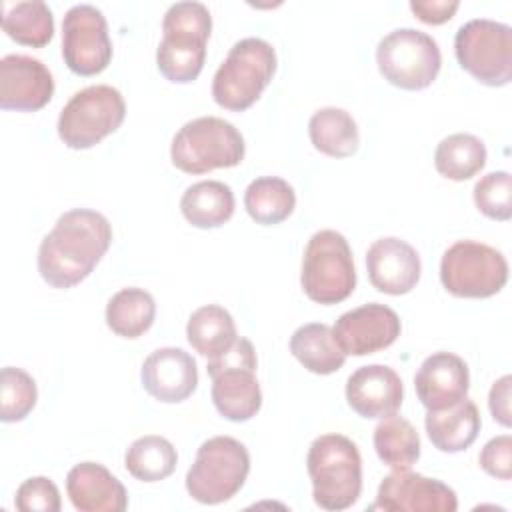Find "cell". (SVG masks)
Returning <instances> with one entry per match:
<instances>
[{
    "label": "cell",
    "mask_w": 512,
    "mask_h": 512,
    "mask_svg": "<svg viewBox=\"0 0 512 512\" xmlns=\"http://www.w3.org/2000/svg\"><path fill=\"white\" fill-rule=\"evenodd\" d=\"M404 400L402 378L386 364H368L346 380V402L362 418L382 420L400 410Z\"/></svg>",
    "instance_id": "obj_18"
},
{
    "label": "cell",
    "mask_w": 512,
    "mask_h": 512,
    "mask_svg": "<svg viewBox=\"0 0 512 512\" xmlns=\"http://www.w3.org/2000/svg\"><path fill=\"white\" fill-rule=\"evenodd\" d=\"M106 326L122 338L134 340L150 330L156 318V302L138 286L118 290L106 304Z\"/></svg>",
    "instance_id": "obj_26"
},
{
    "label": "cell",
    "mask_w": 512,
    "mask_h": 512,
    "mask_svg": "<svg viewBox=\"0 0 512 512\" xmlns=\"http://www.w3.org/2000/svg\"><path fill=\"white\" fill-rule=\"evenodd\" d=\"M244 152L246 144L240 130L218 116H200L186 122L170 144L172 164L186 174L238 166Z\"/></svg>",
    "instance_id": "obj_5"
},
{
    "label": "cell",
    "mask_w": 512,
    "mask_h": 512,
    "mask_svg": "<svg viewBox=\"0 0 512 512\" xmlns=\"http://www.w3.org/2000/svg\"><path fill=\"white\" fill-rule=\"evenodd\" d=\"M54 94V78L48 66L26 54H6L0 60V108L36 112Z\"/></svg>",
    "instance_id": "obj_15"
},
{
    "label": "cell",
    "mask_w": 512,
    "mask_h": 512,
    "mask_svg": "<svg viewBox=\"0 0 512 512\" xmlns=\"http://www.w3.org/2000/svg\"><path fill=\"white\" fill-rule=\"evenodd\" d=\"M374 450L392 470H406L420 458V436L402 416H386L374 428Z\"/></svg>",
    "instance_id": "obj_32"
},
{
    "label": "cell",
    "mask_w": 512,
    "mask_h": 512,
    "mask_svg": "<svg viewBox=\"0 0 512 512\" xmlns=\"http://www.w3.org/2000/svg\"><path fill=\"white\" fill-rule=\"evenodd\" d=\"M370 284L384 294H408L420 280L422 262L412 244L396 236L378 238L366 252Z\"/></svg>",
    "instance_id": "obj_17"
},
{
    "label": "cell",
    "mask_w": 512,
    "mask_h": 512,
    "mask_svg": "<svg viewBox=\"0 0 512 512\" xmlns=\"http://www.w3.org/2000/svg\"><path fill=\"white\" fill-rule=\"evenodd\" d=\"M510 382H512V378L508 374L498 378L492 384L490 394H488L490 414L504 428H510V424H512V418H510Z\"/></svg>",
    "instance_id": "obj_39"
},
{
    "label": "cell",
    "mask_w": 512,
    "mask_h": 512,
    "mask_svg": "<svg viewBox=\"0 0 512 512\" xmlns=\"http://www.w3.org/2000/svg\"><path fill=\"white\" fill-rule=\"evenodd\" d=\"M440 282L456 298H490L508 282L504 254L478 240H456L440 260Z\"/></svg>",
    "instance_id": "obj_9"
},
{
    "label": "cell",
    "mask_w": 512,
    "mask_h": 512,
    "mask_svg": "<svg viewBox=\"0 0 512 512\" xmlns=\"http://www.w3.org/2000/svg\"><path fill=\"white\" fill-rule=\"evenodd\" d=\"M414 388L426 410H444L468 396V364L452 352H434L420 364L414 376Z\"/></svg>",
    "instance_id": "obj_19"
},
{
    "label": "cell",
    "mask_w": 512,
    "mask_h": 512,
    "mask_svg": "<svg viewBox=\"0 0 512 512\" xmlns=\"http://www.w3.org/2000/svg\"><path fill=\"white\" fill-rule=\"evenodd\" d=\"M308 136L312 146L330 158H348L360 146L356 120L336 106L320 108L310 116Z\"/></svg>",
    "instance_id": "obj_25"
},
{
    "label": "cell",
    "mask_w": 512,
    "mask_h": 512,
    "mask_svg": "<svg viewBox=\"0 0 512 512\" xmlns=\"http://www.w3.org/2000/svg\"><path fill=\"white\" fill-rule=\"evenodd\" d=\"M486 156V146L478 136L456 132L438 142L434 150V166L440 176L464 182L484 168Z\"/></svg>",
    "instance_id": "obj_29"
},
{
    "label": "cell",
    "mask_w": 512,
    "mask_h": 512,
    "mask_svg": "<svg viewBox=\"0 0 512 512\" xmlns=\"http://www.w3.org/2000/svg\"><path fill=\"white\" fill-rule=\"evenodd\" d=\"M210 32L212 16L202 2L172 4L162 18V40L156 48L160 74L174 84L196 80L204 68Z\"/></svg>",
    "instance_id": "obj_2"
},
{
    "label": "cell",
    "mask_w": 512,
    "mask_h": 512,
    "mask_svg": "<svg viewBox=\"0 0 512 512\" xmlns=\"http://www.w3.org/2000/svg\"><path fill=\"white\" fill-rule=\"evenodd\" d=\"M276 64L270 42L256 36L238 40L212 78L214 102L232 112L250 108L272 82Z\"/></svg>",
    "instance_id": "obj_4"
},
{
    "label": "cell",
    "mask_w": 512,
    "mask_h": 512,
    "mask_svg": "<svg viewBox=\"0 0 512 512\" xmlns=\"http://www.w3.org/2000/svg\"><path fill=\"white\" fill-rule=\"evenodd\" d=\"M458 64L484 86H506L512 80V28L490 18L462 24L454 36Z\"/></svg>",
    "instance_id": "obj_11"
},
{
    "label": "cell",
    "mask_w": 512,
    "mask_h": 512,
    "mask_svg": "<svg viewBox=\"0 0 512 512\" xmlns=\"http://www.w3.org/2000/svg\"><path fill=\"white\" fill-rule=\"evenodd\" d=\"M482 420L478 406L466 396L450 408L428 410L424 418V428L440 452L456 454L470 448L480 432Z\"/></svg>",
    "instance_id": "obj_22"
},
{
    "label": "cell",
    "mask_w": 512,
    "mask_h": 512,
    "mask_svg": "<svg viewBox=\"0 0 512 512\" xmlns=\"http://www.w3.org/2000/svg\"><path fill=\"white\" fill-rule=\"evenodd\" d=\"M126 116V102L118 88L92 84L64 104L58 116V136L72 150H88L116 132Z\"/></svg>",
    "instance_id": "obj_8"
},
{
    "label": "cell",
    "mask_w": 512,
    "mask_h": 512,
    "mask_svg": "<svg viewBox=\"0 0 512 512\" xmlns=\"http://www.w3.org/2000/svg\"><path fill=\"white\" fill-rule=\"evenodd\" d=\"M300 284L304 294L318 304L330 306L346 300L356 288V268L348 240L336 230H318L310 236Z\"/></svg>",
    "instance_id": "obj_7"
},
{
    "label": "cell",
    "mask_w": 512,
    "mask_h": 512,
    "mask_svg": "<svg viewBox=\"0 0 512 512\" xmlns=\"http://www.w3.org/2000/svg\"><path fill=\"white\" fill-rule=\"evenodd\" d=\"M312 498L322 510H346L362 492V458L358 446L344 434H322L306 454Z\"/></svg>",
    "instance_id": "obj_3"
},
{
    "label": "cell",
    "mask_w": 512,
    "mask_h": 512,
    "mask_svg": "<svg viewBox=\"0 0 512 512\" xmlns=\"http://www.w3.org/2000/svg\"><path fill=\"white\" fill-rule=\"evenodd\" d=\"M458 6V0H410V10L414 16L420 22L434 26L448 22L456 14Z\"/></svg>",
    "instance_id": "obj_38"
},
{
    "label": "cell",
    "mask_w": 512,
    "mask_h": 512,
    "mask_svg": "<svg viewBox=\"0 0 512 512\" xmlns=\"http://www.w3.org/2000/svg\"><path fill=\"white\" fill-rule=\"evenodd\" d=\"M176 464V448L170 440L158 434H146L136 438L124 454V466L128 474L148 484L168 478L176 470Z\"/></svg>",
    "instance_id": "obj_31"
},
{
    "label": "cell",
    "mask_w": 512,
    "mask_h": 512,
    "mask_svg": "<svg viewBox=\"0 0 512 512\" xmlns=\"http://www.w3.org/2000/svg\"><path fill=\"white\" fill-rule=\"evenodd\" d=\"M480 468L498 480H510L512 478V436L500 434L496 438H490L480 456H478Z\"/></svg>",
    "instance_id": "obj_36"
},
{
    "label": "cell",
    "mask_w": 512,
    "mask_h": 512,
    "mask_svg": "<svg viewBox=\"0 0 512 512\" xmlns=\"http://www.w3.org/2000/svg\"><path fill=\"white\" fill-rule=\"evenodd\" d=\"M250 472L246 446L232 436H212L196 450L186 472V490L200 504H222L234 498Z\"/></svg>",
    "instance_id": "obj_6"
},
{
    "label": "cell",
    "mask_w": 512,
    "mask_h": 512,
    "mask_svg": "<svg viewBox=\"0 0 512 512\" xmlns=\"http://www.w3.org/2000/svg\"><path fill=\"white\" fill-rule=\"evenodd\" d=\"M212 378V402L220 416L230 422H246L262 406V390L256 368H224Z\"/></svg>",
    "instance_id": "obj_21"
},
{
    "label": "cell",
    "mask_w": 512,
    "mask_h": 512,
    "mask_svg": "<svg viewBox=\"0 0 512 512\" xmlns=\"http://www.w3.org/2000/svg\"><path fill=\"white\" fill-rule=\"evenodd\" d=\"M234 192L220 180H200L180 198L182 216L196 228L208 230L228 222L234 214Z\"/></svg>",
    "instance_id": "obj_23"
},
{
    "label": "cell",
    "mask_w": 512,
    "mask_h": 512,
    "mask_svg": "<svg viewBox=\"0 0 512 512\" xmlns=\"http://www.w3.org/2000/svg\"><path fill=\"white\" fill-rule=\"evenodd\" d=\"M402 324L398 314L380 302H368L344 312L334 322V338L348 356L380 352L396 342Z\"/></svg>",
    "instance_id": "obj_14"
},
{
    "label": "cell",
    "mask_w": 512,
    "mask_h": 512,
    "mask_svg": "<svg viewBox=\"0 0 512 512\" xmlns=\"http://www.w3.org/2000/svg\"><path fill=\"white\" fill-rule=\"evenodd\" d=\"M66 492L80 512H124L128 494L124 484L100 462H80L66 476Z\"/></svg>",
    "instance_id": "obj_20"
},
{
    "label": "cell",
    "mask_w": 512,
    "mask_h": 512,
    "mask_svg": "<svg viewBox=\"0 0 512 512\" xmlns=\"http://www.w3.org/2000/svg\"><path fill=\"white\" fill-rule=\"evenodd\" d=\"M62 58L68 70L78 76H96L108 68L112 40L100 8L92 4L68 8L62 20Z\"/></svg>",
    "instance_id": "obj_12"
},
{
    "label": "cell",
    "mask_w": 512,
    "mask_h": 512,
    "mask_svg": "<svg viewBox=\"0 0 512 512\" xmlns=\"http://www.w3.org/2000/svg\"><path fill=\"white\" fill-rule=\"evenodd\" d=\"M2 30L22 46L42 48L54 36V16L42 0L16 2L2 6Z\"/></svg>",
    "instance_id": "obj_30"
},
{
    "label": "cell",
    "mask_w": 512,
    "mask_h": 512,
    "mask_svg": "<svg viewBox=\"0 0 512 512\" xmlns=\"http://www.w3.org/2000/svg\"><path fill=\"white\" fill-rule=\"evenodd\" d=\"M186 338L200 356L210 360L230 348L238 334L234 318L226 308L218 304H206L190 314L186 324Z\"/></svg>",
    "instance_id": "obj_27"
},
{
    "label": "cell",
    "mask_w": 512,
    "mask_h": 512,
    "mask_svg": "<svg viewBox=\"0 0 512 512\" xmlns=\"http://www.w3.org/2000/svg\"><path fill=\"white\" fill-rule=\"evenodd\" d=\"M142 388L158 402L178 404L198 386V366L184 348L164 346L146 356L140 368Z\"/></svg>",
    "instance_id": "obj_16"
},
{
    "label": "cell",
    "mask_w": 512,
    "mask_h": 512,
    "mask_svg": "<svg viewBox=\"0 0 512 512\" xmlns=\"http://www.w3.org/2000/svg\"><path fill=\"white\" fill-rule=\"evenodd\" d=\"M372 508L386 512H454L458 496L448 484L406 468L384 476Z\"/></svg>",
    "instance_id": "obj_13"
},
{
    "label": "cell",
    "mask_w": 512,
    "mask_h": 512,
    "mask_svg": "<svg viewBox=\"0 0 512 512\" xmlns=\"http://www.w3.org/2000/svg\"><path fill=\"white\" fill-rule=\"evenodd\" d=\"M296 206L294 188L278 176H260L244 190V208L248 216L262 226L284 222Z\"/></svg>",
    "instance_id": "obj_28"
},
{
    "label": "cell",
    "mask_w": 512,
    "mask_h": 512,
    "mask_svg": "<svg viewBox=\"0 0 512 512\" xmlns=\"http://www.w3.org/2000/svg\"><path fill=\"white\" fill-rule=\"evenodd\" d=\"M258 360H256V350L252 346V342L248 338L238 336L230 348H226L222 354H218L216 358H210L206 364V372L208 376H214L216 372L224 370V368H256Z\"/></svg>",
    "instance_id": "obj_37"
},
{
    "label": "cell",
    "mask_w": 512,
    "mask_h": 512,
    "mask_svg": "<svg viewBox=\"0 0 512 512\" xmlns=\"http://www.w3.org/2000/svg\"><path fill=\"white\" fill-rule=\"evenodd\" d=\"M376 64L386 82L402 90L428 88L440 68L438 42L416 28H396L376 46Z\"/></svg>",
    "instance_id": "obj_10"
},
{
    "label": "cell",
    "mask_w": 512,
    "mask_h": 512,
    "mask_svg": "<svg viewBox=\"0 0 512 512\" xmlns=\"http://www.w3.org/2000/svg\"><path fill=\"white\" fill-rule=\"evenodd\" d=\"M112 244L108 218L90 208H72L58 216L38 246V272L58 290L86 280Z\"/></svg>",
    "instance_id": "obj_1"
},
{
    "label": "cell",
    "mask_w": 512,
    "mask_h": 512,
    "mask_svg": "<svg viewBox=\"0 0 512 512\" xmlns=\"http://www.w3.org/2000/svg\"><path fill=\"white\" fill-rule=\"evenodd\" d=\"M14 506L20 512H60L62 500L58 486L50 478L32 476L18 486Z\"/></svg>",
    "instance_id": "obj_35"
},
{
    "label": "cell",
    "mask_w": 512,
    "mask_h": 512,
    "mask_svg": "<svg viewBox=\"0 0 512 512\" xmlns=\"http://www.w3.org/2000/svg\"><path fill=\"white\" fill-rule=\"evenodd\" d=\"M38 388L34 378L16 366H4L0 372V420L20 422L36 406Z\"/></svg>",
    "instance_id": "obj_33"
},
{
    "label": "cell",
    "mask_w": 512,
    "mask_h": 512,
    "mask_svg": "<svg viewBox=\"0 0 512 512\" xmlns=\"http://www.w3.org/2000/svg\"><path fill=\"white\" fill-rule=\"evenodd\" d=\"M476 208L492 220L506 222L512 216V178L506 170L488 172L472 190Z\"/></svg>",
    "instance_id": "obj_34"
},
{
    "label": "cell",
    "mask_w": 512,
    "mask_h": 512,
    "mask_svg": "<svg viewBox=\"0 0 512 512\" xmlns=\"http://www.w3.org/2000/svg\"><path fill=\"white\" fill-rule=\"evenodd\" d=\"M292 356L312 374H332L346 362V354L328 324L310 322L296 328L290 336Z\"/></svg>",
    "instance_id": "obj_24"
}]
</instances>
